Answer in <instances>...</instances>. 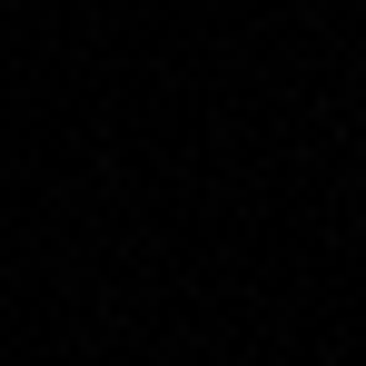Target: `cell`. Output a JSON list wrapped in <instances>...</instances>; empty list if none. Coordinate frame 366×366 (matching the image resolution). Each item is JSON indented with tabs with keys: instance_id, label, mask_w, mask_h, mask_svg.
<instances>
[]
</instances>
